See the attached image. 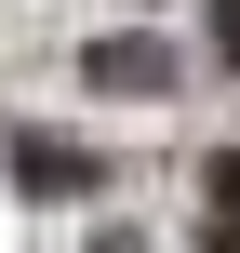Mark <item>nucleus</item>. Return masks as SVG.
<instances>
[{
  "mask_svg": "<svg viewBox=\"0 0 240 253\" xmlns=\"http://www.w3.org/2000/svg\"><path fill=\"white\" fill-rule=\"evenodd\" d=\"M13 187H27V200H94V187H107V160H94V147H67V133H13Z\"/></svg>",
  "mask_w": 240,
  "mask_h": 253,
  "instance_id": "nucleus-1",
  "label": "nucleus"
},
{
  "mask_svg": "<svg viewBox=\"0 0 240 253\" xmlns=\"http://www.w3.org/2000/svg\"><path fill=\"white\" fill-rule=\"evenodd\" d=\"M80 80H94V93H174V53H160V40H94Z\"/></svg>",
  "mask_w": 240,
  "mask_h": 253,
  "instance_id": "nucleus-2",
  "label": "nucleus"
},
{
  "mask_svg": "<svg viewBox=\"0 0 240 253\" xmlns=\"http://www.w3.org/2000/svg\"><path fill=\"white\" fill-rule=\"evenodd\" d=\"M200 253H240V147H214L200 173Z\"/></svg>",
  "mask_w": 240,
  "mask_h": 253,
  "instance_id": "nucleus-3",
  "label": "nucleus"
},
{
  "mask_svg": "<svg viewBox=\"0 0 240 253\" xmlns=\"http://www.w3.org/2000/svg\"><path fill=\"white\" fill-rule=\"evenodd\" d=\"M214 53H227V67H240V0H214Z\"/></svg>",
  "mask_w": 240,
  "mask_h": 253,
  "instance_id": "nucleus-4",
  "label": "nucleus"
}]
</instances>
